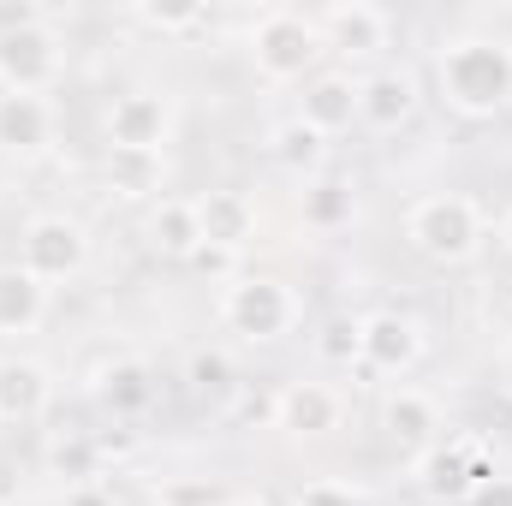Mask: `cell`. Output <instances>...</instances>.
<instances>
[{
	"mask_svg": "<svg viewBox=\"0 0 512 506\" xmlns=\"http://www.w3.org/2000/svg\"><path fill=\"white\" fill-rule=\"evenodd\" d=\"M429 84L453 120H471V126L501 120L512 108V36L483 24L447 30L429 54Z\"/></svg>",
	"mask_w": 512,
	"mask_h": 506,
	"instance_id": "cell-1",
	"label": "cell"
},
{
	"mask_svg": "<svg viewBox=\"0 0 512 506\" xmlns=\"http://www.w3.org/2000/svg\"><path fill=\"white\" fill-rule=\"evenodd\" d=\"M245 60L268 90H292V84H310L328 60V42H322V24L316 12L304 6H262L245 24Z\"/></svg>",
	"mask_w": 512,
	"mask_h": 506,
	"instance_id": "cell-2",
	"label": "cell"
},
{
	"mask_svg": "<svg viewBox=\"0 0 512 506\" xmlns=\"http://www.w3.org/2000/svg\"><path fill=\"white\" fill-rule=\"evenodd\" d=\"M215 322L239 340V346H280L304 328V292L280 274H227L221 298H215Z\"/></svg>",
	"mask_w": 512,
	"mask_h": 506,
	"instance_id": "cell-3",
	"label": "cell"
},
{
	"mask_svg": "<svg viewBox=\"0 0 512 506\" xmlns=\"http://www.w3.org/2000/svg\"><path fill=\"white\" fill-rule=\"evenodd\" d=\"M405 245L435 268H465L489 245V215L471 191H423L405 209Z\"/></svg>",
	"mask_w": 512,
	"mask_h": 506,
	"instance_id": "cell-4",
	"label": "cell"
},
{
	"mask_svg": "<svg viewBox=\"0 0 512 506\" xmlns=\"http://www.w3.org/2000/svg\"><path fill=\"white\" fill-rule=\"evenodd\" d=\"M66 78V36L48 12H18L0 24V90L12 96H54Z\"/></svg>",
	"mask_w": 512,
	"mask_h": 506,
	"instance_id": "cell-5",
	"label": "cell"
},
{
	"mask_svg": "<svg viewBox=\"0 0 512 506\" xmlns=\"http://www.w3.org/2000/svg\"><path fill=\"white\" fill-rule=\"evenodd\" d=\"M90 256H96V239H90V227L72 215V209H42V215H30L24 227H18V262L54 292V286H72L84 268H90Z\"/></svg>",
	"mask_w": 512,
	"mask_h": 506,
	"instance_id": "cell-6",
	"label": "cell"
},
{
	"mask_svg": "<svg viewBox=\"0 0 512 506\" xmlns=\"http://www.w3.org/2000/svg\"><path fill=\"white\" fill-rule=\"evenodd\" d=\"M429 358V328L411 316V310H364L358 316V376H376V381H405L417 364Z\"/></svg>",
	"mask_w": 512,
	"mask_h": 506,
	"instance_id": "cell-7",
	"label": "cell"
},
{
	"mask_svg": "<svg viewBox=\"0 0 512 506\" xmlns=\"http://www.w3.org/2000/svg\"><path fill=\"white\" fill-rule=\"evenodd\" d=\"M489 459L471 435H441L435 447L411 453V489L429 506H471V495L489 483Z\"/></svg>",
	"mask_w": 512,
	"mask_h": 506,
	"instance_id": "cell-8",
	"label": "cell"
},
{
	"mask_svg": "<svg viewBox=\"0 0 512 506\" xmlns=\"http://www.w3.org/2000/svg\"><path fill=\"white\" fill-rule=\"evenodd\" d=\"M179 131V102L155 84H131L102 108V137L108 149H143V155H167Z\"/></svg>",
	"mask_w": 512,
	"mask_h": 506,
	"instance_id": "cell-9",
	"label": "cell"
},
{
	"mask_svg": "<svg viewBox=\"0 0 512 506\" xmlns=\"http://www.w3.org/2000/svg\"><path fill=\"white\" fill-rule=\"evenodd\" d=\"M346 393L340 381H322V376H298V381H280L274 387V429L286 441H328L346 429Z\"/></svg>",
	"mask_w": 512,
	"mask_h": 506,
	"instance_id": "cell-10",
	"label": "cell"
},
{
	"mask_svg": "<svg viewBox=\"0 0 512 506\" xmlns=\"http://www.w3.org/2000/svg\"><path fill=\"white\" fill-rule=\"evenodd\" d=\"M84 393H90V405H96L108 423H143V417L155 411L161 376H155L149 358H137V352H114V358H102V364L84 376Z\"/></svg>",
	"mask_w": 512,
	"mask_h": 506,
	"instance_id": "cell-11",
	"label": "cell"
},
{
	"mask_svg": "<svg viewBox=\"0 0 512 506\" xmlns=\"http://www.w3.org/2000/svg\"><path fill=\"white\" fill-rule=\"evenodd\" d=\"M423 108V78L411 66H370L358 72V126L376 131V137H393L417 120Z\"/></svg>",
	"mask_w": 512,
	"mask_h": 506,
	"instance_id": "cell-12",
	"label": "cell"
},
{
	"mask_svg": "<svg viewBox=\"0 0 512 506\" xmlns=\"http://www.w3.org/2000/svg\"><path fill=\"white\" fill-rule=\"evenodd\" d=\"M316 24H322L328 54H346L352 66L382 60L387 42H393V12L376 6V0H334V6L316 12Z\"/></svg>",
	"mask_w": 512,
	"mask_h": 506,
	"instance_id": "cell-13",
	"label": "cell"
},
{
	"mask_svg": "<svg viewBox=\"0 0 512 506\" xmlns=\"http://www.w3.org/2000/svg\"><path fill=\"white\" fill-rule=\"evenodd\" d=\"M197 233H203V251L221 256H245L262 233V203L239 185H215V191H197Z\"/></svg>",
	"mask_w": 512,
	"mask_h": 506,
	"instance_id": "cell-14",
	"label": "cell"
},
{
	"mask_svg": "<svg viewBox=\"0 0 512 506\" xmlns=\"http://www.w3.org/2000/svg\"><path fill=\"white\" fill-rule=\"evenodd\" d=\"M376 423H382L387 441H393V447H405V453H423V447H435V441L447 435L441 399H435L429 387H417V381H393V387H382Z\"/></svg>",
	"mask_w": 512,
	"mask_h": 506,
	"instance_id": "cell-15",
	"label": "cell"
},
{
	"mask_svg": "<svg viewBox=\"0 0 512 506\" xmlns=\"http://www.w3.org/2000/svg\"><path fill=\"white\" fill-rule=\"evenodd\" d=\"M54 143H60L54 96H12V90H0V155L6 161L30 167V161L54 155Z\"/></svg>",
	"mask_w": 512,
	"mask_h": 506,
	"instance_id": "cell-16",
	"label": "cell"
},
{
	"mask_svg": "<svg viewBox=\"0 0 512 506\" xmlns=\"http://www.w3.org/2000/svg\"><path fill=\"white\" fill-rule=\"evenodd\" d=\"M54 411V370L36 352H0V429H36Z\"/></svg>",
	"mask_w": 512,
	"mask_h": 506,
	"instance_id": "cell-17",
	"label": "cell"
},
{
	"mask_svg": "<svg viewBox=\"0 0 512 506\" xmlns=\"http://www.w3.org/2000/svg\"><path fill=\"white\" fill-rule=\"evenodd\" d=\"M298 120L316 126L328 143L346 137V131L358 126V72L352 66H322L304 84V96H298Z\"/></svg>",
	"mask_w": 512,
	"mask_h": 506,
	"instance_id": "cell-18",
	"label": "cell"
},
{
	"mask_svg": "<svg viewBox=\"0 0 512 506\" xmlns=\"http://www.w3.org/2000/svg\"><path fill=\"white\" fill-rule=\"evenodd\" d=\"M54 310V292L12 256L0 262V340H30Z\"/></svg>",
	"mask_w": 512,
	"mask_h": 506,
	"instance_id": "cell-19",
	"label": "cell"
},
{
	"mask_svg": "<svg viewBox=\"0 0 512 506\" xmlns=\"http://www.w3.org/2000/svg\"><path fill=\"white\" fill-rule=\"evenodd\" d=\"M143 239H149V251L167 256V262H197V251H203V233H197V203L167 191L161 203H149V209H143Z\"/></svg>",
	"mask_w": 512,
	"mask_h": 506,
	"instance_id": "cell-20",
	"label": "cell"
},
{
	"mask_svg": "<svg viewBox=\"0 0 512 506\" xmlns=\"http://www.w3.org/2000/svg\"><path fill=\"white\" fill-rule=\"evenodd\" d=\"M262 149H268V161H274L280 173H292L298 185H304V179H316V173L328 167V155H334V143H328L316 126H304L298 114L274 120V126H268V137H262Z\"/></svg>",
	"mask_w": 512,
	"mask_h": 506,
	"instance_id": "cell-21",
	"label": "cell"
},
{
	"mask_svg": "<svg viewBox=\"0 0 512 506\" xmlns=\"http://www.w3.org/2000/svg\"><path fill=\"white\" fill-rule=\"evenodd\" d=\"M102 185L120 203H161L167 197V155H143V149H108L102 155Z\"/></svg>",
	"mask_w": 512,
	"mask_h": 506,
	"instance_id": "cell-22",
	"label": "cell"
},
{
	"mask_svg": "<svg viewBox=\"0 0 512 506\" xmlns=\"http://www.w3.org/2000/svg\"><path fill=\"white\" fill-rule=\"evenodd\" d=\"M298 215H304L310 233H340V227H352V215H358V191H352V179H334V173L304 179V191H298Z\"/></svg>",
	"mask_w": 512,
	"mask_h": 506,
	"instance_id": "cell-23",
	"label": "cell"
},
{
	"mask_svg": "<svg viewBox=\"0 0 512 506\" xmlns=\"http://www.w3.org/2000/svg\"><path fill=\"white\" fill-rule=\"evenodd\" d=\"M185 393L203 399V405H227L239 393V358L227 346H197L185 358Z\"/></svg>",
	"mask_w": 512,
	"mask_h": 506,
	"instance_id": "cell-24",
	"label": "cell"
},
{
	"mask_svg": "<svg viewBox=\"0 0 512 506\" xmlns=\"http://www.w3.org/2000/svg\"><path fill=\"white\" fill-rule=\"evenodd\" d=\"M102 459H108V441H96V435H66V441H54V453H48V465H54V477H60L66 489L102 483Z\"/></svg>",
	"mask_w": 512,
	"mask_h": 506,
	"instance_id": "cell-25",
	"label": "cell"
},
{
	"mask_svg": "<svg viewBox=\"0 0 512 506\" xmlns=\"http://www.w3.org/2000/svg\"><path fill=\"white\" fill-rule=\"evenodd\" d=\"M286 506H376V495L352 477H304Z\"/></svg>",
	"mask_w": 512,
	"mask_h": 506,
	"instance_id": "cell-26",
	"label": "cell"
},
{
	"mask_svg": "<svg viewBox=\"0 0 512 506\" xmlns=\"http://www.w3.org/2000/svg\"><path fill=\"white\" fill-rule=\"evenodd\" d=\"M316 358L328 370H358V316H334L316 334Z\"/></svg>",
	"mask_w": 512,
	"mask_h": 506,
	"instance_id": "cell-27",
	"label": "cell"
},
{
	"mask_svg": "<svg viewBox=\"0 0 512 506\" xmlns=\"http://www.w3.org/2000/svg\"><path fill=\"white\" fill-rule=\"evenodd\" d=\"M221 501L227 495L215 483H203V477H173V483L155 489V506H221Z\"/></svg>",
	"mask_w": 512,
	"mask_h": 506,
	"instance_id": "cell-28",
	"label": "cell"
},
{
	"mask_svg": "<svg viewBox=\"0 0 512 506\" xmlns=\"http://www.w3.org/2000/svg\"><path fill=\"white\" fill-rule=\"evenodd\" d=\"M137 24H149V30H167V36H179V30H197V24H209V12H131Z\"/></svg>",
	"mask_w": 512,
	"mask_h": 506,
	"instance_id": "cell-29",
	"label": "cell"
},
{
	"mask_svg": "<svg viewBox=\"0 0 512 506\" xmlns=\"http://www.w3.org/2000/svg\"><path fill=\"white\" fill-rule=\"evenodd\" d=\"M60 506H120V495L108 489V483H78V489H66Z\"/></svg>",
	"mask_w": 512,
	"mask_h": 506,
	"instance_id": "cell-30",
	"label": "cell"
},
{
	"mask_svg": "<svg viewBox=\"0 0 512 506\" xmlns=\"http://www.w3.org/2000/svg\"><path fill=\"white\" fill-rule=\"evenodd\" d=\"M471 506H512V477H489V483L471 495Z\"/></svg>",
	"mask_w": 512,
	"mask_h": 506,
	"instance_id": "cell-31",
	"label": "cell"
},
{
	"mask_svg": "<svg viewBox=\"0 0 512 506\" xmlns=\"http://www.w3.org/2000/svg\"><path fill=\"white\" fill-rule=\"evenodd\" d=\"M495 381H501V393L512 399V334L495 346Z\"/></svg>",
	"mask_w": 512,
	"mask_h": 506,
	"instance_id": "cell-32",
	"label": "cell"
},
{
	"mask_svg": "<svg viewBox=\"0 0 512 506\" xmlns=\"http://www.w3.org/2000/svg\"><path fill=\"white\" fill-rule=\"evenodd\" d=\"M495 245H501V256L512 262V209L501 215V227H495Z\"/></svg>",
	"mask_w": 512,
	"mask_h": 506,
	"instance_id": "cell-33",
	"label": "cell"
},
{
	"mask_svg": "<svg viewBox=\"0 0 512 506\" xmlns=\"http://www.w3.org/2000/svg\"><path fill=\"white\" fill-rule=\"evenodd\" d=\"M221 506H268V501H256V495H227Z\"/></svg>",
	"mask_w": 512,
	"mask_h": 506,
	"instance_id": "cell-34",
	"label": "cell"
},
{
	"mask_svg": "<svg viewBox=\"0 0 512 506\" xmlns=\"http://www.w3.org/2000/svg\"><path fill=\"white\" fill-rule=\"evenodd\" d=\"M0 506H18V501H12V495H6V489H0Z\"/></svg>",
	"mask_w": 512,
	"mask_h": 506,
	"instance_id": "cell-35",
	"label": "cell"
},
{
	"mask_svg": "<svg viewBox=\"0 0 512 506\" xmlns=\"http://www.w3.org/2000/svg\"><path fill=\"white\" fill-rule=\"evenodd\" d=\"M507 298H512V280H507Z\"/></svg>",
	"mask_w": 512,
	"mask_h": 506,
	"instance_id": "cell-36",
	"label": "cell"
}]
</instances>
